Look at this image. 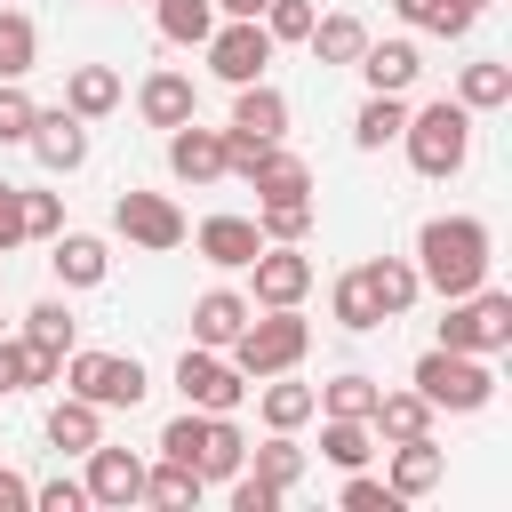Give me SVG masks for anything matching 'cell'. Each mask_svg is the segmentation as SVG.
Instances as JSON below:
<instances>
[{"label": "cell", "mask_w": 512, "mask_h": 512, "mask_svg": "<svg viewBox=\"0 0 512 512\" xmlns=\"http://www.w3.org/2000/svg\"><path fill=\"white\" fill-rule=\"evenodd\" d=\"M400 128H408V104H400V96H384V88H368V104L352 112V144H360V152H384Z\"/></svg>", "instance_id": "28"}, {"label": "cell", "mask_w": 512, "mask_h": 512, "mask_svg": "<svg viewBox=\"0 0 512 512\" xmlns=\"http://www.w3.org/2000/svg\"><path fill=\"white\" fill-rule=\"evenodd\" d=\"M368 440H376V432H368V416H328V424H320V456H328L336 472H352V464H368V456H376Z\"/></svg>", "instance_id": "32"}, {"label": "cell", "mask_w": 512, "mask_h": 512, "mask_svg": "<svg viewBox=\"0 0 512 512\" xmlns=\"http://www.w3.org/2000/svg\"><path fill=\"white\" fill-rule=\"evenodd\" d=\"M200 472L192 464H176V456H160V464H144V504H168V512H184V504H200Z\"/></svg>", "instance_id": "31"}, {"label": "cell", "mask_w": 512, "mask_h": 512, "mask_svg": "<svg viewBox=\"0 0 512 512\" xmlns=\"http://www.w3.org/2000/svg\"><path fill=\"white\" fill-rule=\"evenodd\" d=\"M368 432H376V440H416V432H432V400H424V392H384V384H376Z\"/></svg>", "instance_id": "20"}, {"label": "cell", "mask_w": 512, "mask_h": 512, "mask_svg": "<svg viewBox=\"0 0 512 512\" xmlns=\"http://www.w3.org/2000/svg\"><path fill=\"white\" fill-rule=\"evenodd\" d=\"M32 112H40V104H32L16 80H0V144H24V136H32Z\"/></svg>", "instance_id": "44"}, {"label": "cell", "mask_w": 512, "mask_h": 512, "mask_svg": "<svg viewBox=\"0 0 512 512\" xmlns=\"http://www.w3.org/2000/svg\"><path fill=\"white\" fill-rule=\"evenodd\" d=\"M416 280L440 296H472L488 280V224L480 216H432L416 232Z\"/></svg>", "instance_id": "1"}, {"label": "cell", "mask_w": 512, "mask_h": 512, "mask_svg": "<svg viewBox=\"0 0 512 512\" xmlns=\"http://www.w3.org/2000/svg\"><path fill=\"white\" fill-rule=\"evenodd\" d=\"M312 56L320 64H360V48H368V24L352 16V8H336V16H312Z\"/></svg>", "instance_id": "26"}, {"label": "cell", "mask_w": 512, "mask_h": 512, "mask_svg": "<svg viewBox=\"0 0 512 512\" xmlns=\"http://www.w3.org/2000/svg\"><path fill=\"white\" fill-rule=\"evenodd\" d=\"M168 168H176L184 184H216V176H224V128H200V120L168 128Z\"/></svg>", "instance_id": "13"}, {"label": "cell", "mask_w": 512, "mask_h": 512, "mask_svg": "<svg viewBox=\"0 0 512 512\" xmlns=\"http://www.w3.org/2000/svg\"><path fill=\"white\" fill-rule=\"evenodd\" d=\"M112 104H120V72H112V64H72V72H64V112L104 120Z\"/></svg>", "instance_id": "21"}, {"label": "cell", "mask_w": 512, "mask_h": 512, "mask_svg": "<svg viewBox=\"0 0 512 512\" xmlns=\"http://www.w3.org/2000/svg\"><path fill=\"white\" fill-rule=\"evenodd\" d=\"M64 232V200L56 192H24V240H56Z\"/></svg>", "instance_id": "45"}, {"label": "cell", "mask_w": 512, "mask_h": 512, "mask_svg": "<svg viewBox=\"0 0 512 512\" xmlns=\"http://www.w3.org/2000/svg\"><path fill=\"white\" fill-rule=\"evenodd\" d=\"M360 72H368V88L408 96V88H416V72H424V56H416L408 40H368V48H360Z\"/></svg>", "instance_id": "16"}, {"label": "cell", "mask_w": 512, "mask_h": 512, "mask_svg": "<svg viewBox=\"0 0 512 512\" xmlns=\"http://www.w3.org/2000/svg\"><path fill=\"white\" fill-rule=\"evenodd\" d=\"M48 440H56V448H72V456H88V448L104 440V408H96V400H80V392H64V400L48 408Z\"/></svg>", "instance_id": "25"}, {"label": "cell", "mask_w": 512, "mask_h": 512, "mask_svg": "<svg viewBox=\"0 0 512 512\" xmlns=\"http://www.w3.org/2000/svg\"><path fill=\"white\" fill-rule=\"evenodd\" d=\"M232 136H264V144H280V136H288V96L264 88V80H248L240 104H232Z\"/></svg>", "instance_id": "17"}, {"label": "cell", "mask_w": 512, "mask_h": 512, "mask_svg": "<svg viewBox=\"0 0 512 512\" xmlns=\"http://www.w3.org/2000/svg\"><path fill=\"white\" fill-rule=\"evenodd\" d=\"M256 232H264V240H304V232H312V192L264 200V208H256Z\"/></svg>", "instance_id": "37"}, {"label": "cell", "mask_w": 512, "mask_h": 512, "mask_svg": "<svg viewBox=\"0 0 512 512\" xmlns=\"http://www.w3.org/2000/svg\"><path fill=\"white\" fill-rule=\"evenodd\" d=\"M344 512H400V496H392V480H368L360 464H352V480H344V496H336Z\"/></svg>", "instance_id": "42"}, {"label": "cell", "mask_w": 512, "mask_h": 512, "mask_svg": "<svg viewBox=\"0 0 512 512\" xmlns=\"http://www.w3.org/2000/svg\"><path fill=\"white\" fill-rule=\"evenodd\" d=\"M440 344H448V352H480V360H488V352H504V344H512V296H504V288H488V280H480L472 296H448Z\"/></svg>", "instance_id": "5"}, {"label": "cell", "mask_w": 512, "mask_h": 512, "mask_svg": "<svg viewBox=\"0 0 512 512\" xmlns=\"http://www.w3.org/2000/svg\"><path fill=\"white\" fill-rule=\"evenodd\" d=\"M0 288H8V264H0Z\"/></svg>", "instance_id": "53"}, {"label": "cell", "mask_w": 512, "mask_h": 512, "mask_svg": "<svg viewBox=\"0 0 512 512\" xmlns=\"http://www.w3.org/2000/svg\"><path fill=\"white\" fill-rule=\"evenodd\" d=\"M416 32H440V40H456V32H472V8L464 0H392Z\"/></svg>", "instance_id": "39"}, {"label": "cell", "mask_w": 512, "mask_h": 512, "mask_svg": "<svg viewBox=\"0 0 512 512\" xmlns=\"http://www.w3.org/2000/svg\"><path fill=\"white\" fill-rule=\"evenodd\" d=\"M200 48H208V72H216V80H232V88L264 80V64H272V32H264L256 16H232V24H216Z\"/></svg>", "instance_id": "7"}, {"label": "cell", "mask_w": 512, "mask_h": 512, "mask_svg": "<svg viewBox=\"0 0 512 512\" xmlns=\"http://www.w3.org/2000/svg\"><path fill=\"white\" fill-rule=\"evenodd\" d=\"M368 408H376V376L344 368V376H328V384H320V416H368Z\"/></svg>", "instance_id": "38"}, {"label": "cell", "mask_w": 512, "mask_h": 512, "mask_svg": "<svg viewBox=\"0 0 512 512\" xmlns=\"http://www.w3.org/2000/svg\"><path fill=\"white\" fill-rule=\"evenodd\" d=\"M216 16H264V0H216Z\"/></svg>", "instance_id": "51"}, {"label": "cell", "mask_w": 512, "mask_h": 512, "mask_svg": "<svg viewBox=\"0 0 512 512\" xmlns=\"http://www.w3.org/2000/svg\"><path fill=\"white\" fill-rule=\"evenodd\" d=\"M232 512H280V488L256 480V472L240 464V472H232Z\"/></svg>", "instance_id": "46"}, {"label": "cell", "mask_w": 512, "mask_h": 512, "mask_svg": "<svg viewBox=\"0 0 512 512\" xmlns=\"http://www.w3.org/2000/svg\"><path fill=\"white\" fill-rule=\"evenodd\" d=\"M248 272H256V304H304V296H312V256H304V240H264V248L248 256Z\"/></svg>", "instance_id": "10"}, {"label": "cell", "mask_w": 512, "mask_h": 512, "mask_svg": "<svg viewBox=\"0 0 512 512\" xmlns=\"http://www.w3.org/2000/svg\"><path fill=\"white\" fill-rule=\"evenodd\" d=\"M64 384L96 408H136L144 400V360L128 352H64Z\"/></svg>", "instance_id": "6"}, {"label": "cell", "mask_w": 512, "mask_h": 512, "mask_svg": "<svg viewBox=\"0 0 512 512\" xmlns=\"http://www.w3.org/2000/svg\"><path fill=\"white\" fill-rule=\"evenodd\" d=\"M8 392H32V344L16 336V344H0V400Z\"/></svg>", "instance_id": "47"}, {"label": "cell", "mask_w": 512, "mask_h": 512, "mask_svg": "<svg viewBox=\"0 0 512 512\" xmlns=\"http://www.w3.org/2000/svg\"><path fill=\"white\" fill-rule=\"evenodd\" d=\"M200 432H208V408H184V416H168V432H160V456L192 464V456H200ZM192 472H200V464H192Z\"/></svg>", "instance_id": "41"}, {"label": "cell", "mask_w": 512, "mask_h": 512, "mask_svg": "<svg viewBox=\"0 0 512 512\" xmlns=\"http://www.w3.org/2000/svg\"><path fill=\"white\" fill-rule=\"evenodd\" d=\"M416 392H424L432 408H448V416H472V408L496 400V368H488L480 352H448V344H432V352L416 360Z\"/></svg>", "instance_id": "4"}, {"label": "cell", "mask_w": 512, "mask_h": 512, "mask_svg": "<svg viewBox=\"0 0 512 512\" xmlns=\"http://www.w3.org/2000/svg\"><path fill=\"white\" fill-rule=\"evenodd\" d=\"M24 504H32V480H24V472H8V464H0V512H24Z\"/></svg>", "instance_id": "50"}, {"label": "cell", "mask_w": 512, "mask_h": 512, "mask_svg": "<svg viewBox=\"0 0 512 512\" xmlns=\"http://www.w3.org/2000/svg\"><path fill=\"white\" fill-rule=\"evenodd\" d=\"M448 480V456L432 448V432H416V440H392V496L408 504V496H432Z\"/></svg>", "instance_id": "15"}, {"label": "cell", "mask_w": 512, "mask_h": 512, "mask_svg": "<svg viewBox=\"0 0 512 512\" xmlns=\"http://www.w3.org/2000/svg\"><path fill=\"white\" fill-rule=\"evenodd\" d=\"M112 232L120 240H136V248H184V208L168 200V192H120L112 200Z\"/></svg>", "instance_id": "8"}, {"label": "cell", "mask_w": 512, "mask_h": 512, "mask_svg": "<svg viewBox=\"0 0 512 512\" xmlns=\"http://www.w3.org/2000/svg\"><path fill=\"white\" fill-rule=\"evenodd\" d=\"M304 344H312V328L296 320V304H264V320L248 312V320H240V336H232L224 352H232V368H240V376H280V368H296V360H304Z\"/></svg>", "instance_id": "3"}, {"label": "cell", "mask_w": 512, "mask_h": 512, "mask_svg": "<svg viewBox=\"0 0 512 512\" xmlns=\"http://www.w3.org/2000/svg\"><path fill=\"white\" fill-rule=\"evenodd\" d=\"M192 104H200V96H192V80H184V72H152V80L136 88V112H144L152 128H184V120H192Z\"/></svg>", "instance_id": "22"}, {"label": "cell", "mask_w": 512, "mask_h": 512, "mask_svg": "<svg viewBox=\"0 0 512 512\" xmlns=\"http://www.w3.org/2000/svg\"><path fill=\"white\" fill-rule=\"evenodd\" d=\"M256 480H272V488H280V496H288V488H296V480H304V448H296V440H288V432H272V440H264V448H256Z\"/></svg>", "instance_id": "40"}, {"label": "cell", "mask_w": 512, "mask_h": 512, "mask_svg": "<svg viewBox=\"0 0 512 512\" xmlns=\"http://www.w3.org/2000/svg\"><path fill=\"white\" fill-rule=\"evenodd\" d=\"M72 328H80V320H72L64 296H48V304L24 312V344H40V352H72Z\"/></svg>", "instance_id": "36"}, {"label": "cell", "mask_w": 512, "mask_h": 512, "mask_svg": "<svg viewBox=\"0 0 512 512\" xmlns=\"http://www.w3.org/2000/svg\"><path fill=\"white\" fill-rule=\"evenodd\" d=\"M88 504H104V512H128V504H144V456H128V448H88Z\"/></svg>", "instance_id": "11"}, {"label": "cell", "mask_w": 512, "mask_h": 512, "mask_svg": "<svg viewBox=\"0 0 512 512\" xmlns=\"http://www.w3.org/2000/svg\"><path fill=\"white\" fill-rule=\"evenodd\" d=\"M256 304L248 296H232V288H208L200 304H192V344H208V352H224L232 336H240V320H248Z\"/></svg>", "instance_id": "19"}, {"label": "cell", "mask_w": 512, "mask_h": 512, "mask_svg": "<svg viewBox=\"0 0 512 512\" xmlns=\"http://www.w3.org/2000/svg\"><path fill=\"white\" fill-rule=\"evenodd\" d=\"M400 144H408V160H416V176H456V168L472 160V112H464L456 96H440V104H424V112H408V128H400Z\"/></svg>", "instance_id": "2"}, {"label": "cell", "mask_w": 512, "mask_h": 512, "mask_svg": "<svg viewBox=\"0 0 512 512\" xmlns=\"http://www.w3.org/2000/svg\"><path fill=\"white\" fill-rule=\"evenodd\" d=\"M256 384H264V400H256V408H264V424H272V432H296V424H312V416H320V392H312V384H288V368H280V376H256Z\"/></svg>", "instance_id": "24"}, {"label": "cell", "mask_w": 512, "mask_h": 512, "mask_svg": "<svg viewBox=\"0 0 512 512\" xmlns=\"http://www.w3.org/2000/svg\"><path fill=\"white\" fill-rule=\"evenodd\" d=\"M360 280H368V296H376V312H384V320H400V312L424 296L416 264H400V256H376V264H360Z\"/></svg>", "instance_id": "23"}, {"label": "cell", "mask_w": 512, "mask_h": 512, "mask_svg": "<svg viewBox=\"0 0 512 512\" xmlns=\"http://www.w3.org/2000/svg\"><path fill=\"white\" fill-rule=\"evenodd\" d=\"M328 312H336V328H352V336H368V328H384V312H376V296H368V280H360V272H344V280H336V296H328Z\"/></svg>", "instance_id": "35"}, {"label": "cell", "mask_w": 512, "mask_h": 512, "mask_svg": "<svg viewBox=\"0 0 512 512\" xmlns=\"http://www.w3.org/2000/svg\"><path fill=\"white\" fill-rule=\"evenodd\" d=\"M200 480H232L240 464H248V440H240V424L232 416H208V432H200Z\"/></svg>", "instance_id": "29"}, {"label": "cell", "mask_w": 512, "mask_h": 512, "mask_svg": "<svg viewBox=\"0 0 512 512\" xmlns=\"http://www.w3.org/2000/svg\"><path fill=\"white\" fill-rule=\"evenodd\" d=\"M248 184H256L264 200H288V192H312V168H304L296 152L264 144V152H256V168H248Z\"/></svg>", "instance_id": "30"}, {"label": "cell", "mask_w": 512, "mask_h": 512, "mask_svg": "<svg viewBox=\"0 0 512 512\" xmlns=\"http://www.w3.org/2000/svg\"><path fill=\"white\" fill-rule=\"evenodd\" d=\"M24 240V184H0V256Z\"/></svg>", "instance_id": "48"}, {"label": "cell", "mask_w": 512, "mask_h": 512, "mask_svg": "<svg viewBox=\"0 0 512 512\" xmlns=\"http://www.w3.org/2000/svg\"><path fill=\"white\" fill-rule=\"evenodd\" d=\"M32 56H40V32H32V16L0 0V80H24V72H32Z\"/></svg>", "instance_id": "34"}, {"label": "cell", "mask_w": 512, "mask_h": 512, "mask_svg": "<svg viewBox=\"0 0 512 512\" xmlns=\"http://www.w3.org/2000/svg\"><path fill=\"white\" fill-rule=\"evenodd\" d=\"M456 104H464V112H496V104H512V64H496V56L464 64V72H456Z\"/></svg>", "instance_id": "27"}, {"label": "cell", "mask_w": 512, "mask_h": 512, "mask_svg": "<svg viewBox=\"0 0 512 512\" xmlns=\"http://www.w3.org/2000/svg\"><path fill=\"white\" fill-rule=\"evenodd\" d=\"M48 248H56L48 264H56V280H64V288H96V280L112 272V256H104V240H96V232H56Z\"/></svg>", "instance_id": "18"}, {"label": "cell", "mask_w": 512, "mask_h": 512, "mask_svg": "<svg viewBox=\"0 0 512 512\" xmlns=\"http://www.w3.org/2000/svg\"><path fill=\"white\" fill-rule=\"evenodd\" d=\"M192 248H200L208 264H224V272H248V256L264 248V232H256V216H208V224L192 232Z\"/></svg>", "instance_id": "14"}, {"label": "cell", "mask_w": 512, "mask_h": 512, "mask_svg": "<svg viewBox=\"0 0 512 512\" xmlns=\"http://www.w3.org/2000/svg\"><path fill=\"white\" fill-rule=\"evenodd\" d=\"M32 504H40V512H80L88 488H80V480H48V488H32Z\"/></svg>", "instance_id": "49"}, {"label": "cell", "mask_w": 512, "mask_h": 512, "mask_svg": "<svg viewBox=\"0 0 512 512\" xmlns=\"http://www.w3.org/2000/svg\"><path fill=\"white\" fill-rule=\"evenodd\" d=\"M176 392H184V408L232 416V408H240V392H248V376H240L232 360H216V352L200 344V352H184V360H176Z\"/></svg>", "instance_id": "9"}, {"label": "cell", "mask_w": 512, "mask_h": 512, "mask_svg": "<svg viewBox=\"0 0 512 512\" xmlns=\"http://www.w3.org/2000/svg\"><path fill=\"white\" fill-rule=\"evenodd\" d=\"M464 8H472V16H480V8H488V0H464Z\"/></svg>", "instance_id": "52"}, {"label": "cell", "mask_w": 512, "mask_h": 512, "mask_svg": "<svg viewBox=\"0 0 512 512\" xmlns=\"http://www.w3.org/2000/svg\"><path fill=\"white\" fill-rule=\"evenodd\" d=\"M32 152H40V168H56V176H72L80 160H88V120L80 112H32V136H24Z\"/></svg>", "instance_id": "12"}, {"label": "cell", "mask_w": 512, "mask_h": 512, "mask_svg": "<svg viewBox=\"0 0 512 512\" xmlns=\"http://www.w3.org/2000/svg\"><path fill=\"white\" fill-rule=\"evenodd\" d=\"M272 40H304L312 32V0H264V16H256Z\"/></svg>", "instance_id": "43"}, {"label": "cell", "mask_w": 512, "mask_h": 512, "mask_svg": "<svg viewBox=\"0 0 512 512\" xmlns=\"http://www.w3.org/2000/svg\"><path fill=\"white\" fill-rule=\"evenodd\" d=\"M152 16H160V40H176V48H200L216 32V0H160Z\"/></svg>", "instance_id": "33"}]
</instances>
